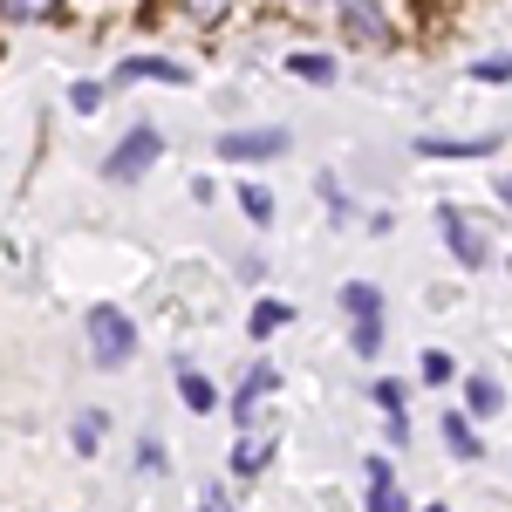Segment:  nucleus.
I'll list each match as a JSON object with an SVG mask.
<instances>
[{"instance_id":"nucleus-23","label":"nucleus","mask_w":512,"mask_h":512,"mask_svg":"<svg viewBox=\"0 0 512 512\" xmlns=\"http://www.w3.org/2000/svg\"><path fill=\"white\" fill-rule=\"evenodd\" d=\"M478 76H485V82H506L512 62H506V55H485V62H478Z\"/></svg>"},{"instance_id":"nucleus-16","label":"nucleus","mask_w":512,"mask_h":512,"mask_svg":"<svg viewBox=\"0 0 512 512\" xmlns=\"http://www.w3.org/2000/svg\"><path fill=\"white\" fill-rule=\"evenodd\" d=\"M287 321H294V308H287V301H260V308H253V335L267 342V335H274V328H287Z\"/></svg>"},{"instance_id":"nucleus-26","label":"nucleus","mask_w":512,"mask_h":512,"mask_svg":"<svg viewBox=\"0 0 512 512\" xmlns=\"http://www.w3.org/2000/svg\"><path fill=\"white\" fill-rule=\"evenodd\" d=\"M294 7H328V0H294Z\"/></svg>"},{"instance_id":"nucleus-25","label":"nucleus","mask_w":512,"mask_h":512,"mask_svg":"<svg viewBox=\"0 0 512 512\" xmlns=\"http://www.w3.org/2000/svg\"><path fill=\"white\" fill-rule=\"evenodd\" d=\"M205 512H233V506H226V499H219V492H212V499H205Z\"/></svg>"},{"instance_id":"nucleus-9","label":"nucleus","mask_w":512,"mask_h":512,"mask_svg":"<svg viewBox=\"0 0 512 512\" xmlns=\"http://www.w3.org/2000/svg\"><path fill=\"white\" fill-rule=\"evenodd\" d=\"M362 472H369V512H403V492H396L390 458H369Z\"/></svg>"},{"instance_id":"nucleus-19","label":"nucleus","mask_w":512,"mask_h":512,"mask_svg":"<svg viewBox=\"0 0 512 512\" xmlns=\"http://www.w3.org/2000/svg\"><path fill=\"white\" fill-rule=\"evenodd\" d=\"M96 103H103V82H76V89H69V110H76V117H89Z\"/></svg>"},{"instance_id":"nucleus-1","label":"nucleus","mask_w":512,"mask_h":512,"mask_svg":"<svg viewBox=\"0 0 512 512\" xmlns=\"http://www.w3.org/2000/svg\"><path fill=\"white\" fill-rule=\"evenodd\" d=\"M89 349H96V369H123L130 349H137V328L123 308H89Z\"/></svg>"},{"instance_id":"nucleus-7","label":"nucleus","mask_w":512,"mask_h":512,"mask_svg":"<svg viewBox=\"0 0 512 512\" xmlns=\"http://www.w3.org/2000/svg\"><path fill=\"white\" fill-rule=\"evenodd\" d=\"M274 390H280V369H274V362H253V376H246V390L233 396L239 424H253V417H260V403H267Z\"/></svg>"},{"instance_id":"nucleus-27","label":"nucleus","mask_w":512,"mask_h":512,"mask_svg":"<svg viewBox=\"0 0 512 512\" xmlns=\"http://www.w3.org/2000/svg\"><path fill=\"white\" fill-rule=\"evenodd\" d=\"M499 198H506V205H512V178H506V192H499Z\"/></svg>"},{"instance_id":"nucleus-22","label":"nucleus","mask_w":512,"mask_h":512,"mask_svg":"<svg viewBox=\"0 0 512 512\" xmlns=\"http://www.w3.org/2000/svg\"><path fill=\"white\" fill-rule=\"evenodd\" d=\"M226 7H233V0H185V14H192V21H219Z\"/></svg>"},{"instance_id":"nucleus-24","label":"nucleus","mask_w":512,"mask_h":512,"mask_svg":"<svg viewBox=\"0 0 512 512\" xmlns=\"http://www.w3.org/2000/svg\"><path fill=\"white\" fill-rule=\"evenodd\" d=\"M376 403H383V410H403V383H390V376H383V383H376Z\"/></svg>"},{"instance_id":"nucleus-28","label":"nucleus","mask_w":512,"mask_h":512,"mask_svg":"<svg viewBox=\"0 0 512 512\" xmlns=\"http://www.w3.org/2000/svg\"><path fill=\"white\" fill-rule=\"evenodd\" d=\"M431 512H451V506H431Z\"/></svg>"},{"instance_id":"nucleus-12","label":"nucleus","mask_w":512,"mask_h":512,"mask_svg":"<svg viewBox=\"0 0 512 512\" xmlns=\"http://www.w3.org/2000/svg\"><path fill=\"white\" fill-rule=\"evenodd\" d=\"M417 151H424V158H485L492 137H472V144H458V137H424Z\"/></svg>"},{"instance_id":"nucleus-2","label":"nucleus","mask_w":512,"mask_h":512,"mask_svg":"<svg viewBox=\"0 0 512 512\" xmlns=\"http://www.w3.org/2000/svg\"><path fill=\"white\" fill-rule=\"evenodd\" d=\"M342 308H349V321H355V355L369 362V355L383 349V294H376L369 280H349V287H342Z\"/></svg>"},{"instance_id":"nucleus-21","label":"nucleus","mask_w":512,"mask_h":512,"mask_svg":"<svg viewBox=\"0 0 512 512\" xmlns=\"http://www.w3.org/2000/svg\"><path fill=\"white\" fill-rule=\"evenodd\" d=\"M424 383H451V355L444 349H424Z\"/></svg>"},{"instance_id":"nucleus-11","label":"nucleus","mask_w":512,"mask_h":512,"mask_svg":"<svg viewBox=\"0 0 512 512\" xmlns=\"http://www.w3.org/2000/svg\"><path fill=\"white\" fill-rule=\"evenodd\" d=\"M499 410H506V390L492 376H472L465 383V417H499Z\"/></svg>"},{"instance_id":"nucleus-3","label":"nucleus","mask_w":512,"mask_h":512,"mask_svg":"<svg viewBox=\"0 0 512 512\" xmlns=\"http://www.w3.org/2000/svg\"><path fill=\"white\" fill-rule=\"evenodd\" d=\"M158 151H164V137H158V130H151V123H137V130L123 137L117 151L103 158V171H110L117 185H137V178H144V171L158 164Z\"/></svg>"},{"instance_id":"nucleus-4","label":"nucleus","mask_w":512,"mask_h":512,"mask_svg":"<svg viewBox=\"0 0 512 512\" xmlns=\"http://www.w3.org/2000/svg\"><path fill=\"white\" fill-rule=\"evenodd\" d=\"M328 7H335V21L349 28L355 48H383V41H390V14H383L376 0H328Z\"/></svg>"},{"instance_id":"nucleus-15","label":"nucleus","mask_w":512,"mask_h":512,"mask_svg":"<svg viewBox=\"0 0 512 512\" xmlns=\"http://www.w3.org/2000/svg\"><path fill=\"white\" fill-rule=\"evenodd\" d=\"M0 14H7V21H55L62 0H0Z\"/></svg>"},{"instance_id":"nucleus-10","label":"nucleus","mask_w":512,"mask_h":512,"mask_svg":"<svg viewBox=\"0 0 512 512\" xmlns=\"http://www.w3.org/2000/svg\"><path fill=\"white\" fill-rule=\"evenodd\" d=\"M267 458H274V437H267V431H246V437L233 444V472H239V478H253Z\"/></svg>"},{"instance_id":"nucleus-18","label":"nucleus","mask_w":512,"mask_h":512,"mask_svg":"<svg viewBox=\"0 0 512 512\" xmlns=\"http://www.w3.org/2000/svg\"><path fill=\"white\" fill-rule=\"evenodd\" d=\"M287 69H294L301 82H335V62H328V55H294Z\"/></svg>"},{"instance_id":"nucleus-20","label":"nucleus","mask_w":512,"mask_h":512,"mask_svg":"<svg viewBox=\"0 0 512 512\" xmlns=\"http://www.w3.org/2000/svg\"><path fill=\"white\" fill-rule=\"evenodd\" d=\"M96 444H103V410H89L76 424V451H96Z\"/></svg>"},{"instance_id":"nucleus-17","label":"nucleus","mask_w":512,"mask_h":512,"mask_svg":"<svg viewBox=\"0 0 512 512\" xmlns=\"http://www.w3.org/2000/svg\"><path fill=\"white\" fill-rule=\"evenodd\" d=\"M239 205H246V219H253V226H267V219H274V192H267V185H239Z\"/></svg>"},{"instance_id":"nucleus-5","label":"nucleus","mask_w":512,"mask_h":512,"mask_svg":"<svg viewBox=\"0 0 512 512\" xmlns=\"http://www.w3.org/2000/svg\"><path fill=\"white\" fill-rule=\"evenodd\" d=\"M287 144H294L287 130H226V137H219V158L226 164H260V158H280Z\"/></svg>"},{"instance_id":"nucleus-8","label":"nucleus","mask_w":512,"mask_h":512,"mask_svg":"<svg viewBox=\"0 0 512 512\" xmlns=\"http://www.w3.org/2000/svg\"><path fill=\"white\" fill-rule=\"evenodd\" d=\"M117 82H185V62H171V55H130L117 69Z\"/></svg>"},{"instance_id":"nucleus-6","label":"nucleus","mask_w":512,"mask_h":512,"mask_svg":"<svg viewBox=\"0 0 512 512\" xmlns=\"http://www.w3.org/2000/svg\"><path fill=\"white\" fill-rule=\"evenodd\" d=\"M437 226H444V246H451V253H458L465 267H478V260L492 253V239H485V226H478V219H465V212H451V205L437 212Z\"/></svg>"},{"instance_id":"nucleus-13","label":"nucleus","mask_w":512,"mask_h":512,"mask_svg":"<svg viewBox=\"0 0 512 512\" xmlns=\"http://www.w3.org/2000/svg\"><path fill=\"white\" fill-rule=\"evenodd\" d=\"M178 396H185V410H212V403H219V390H212L198 369H178Z\"/></svg>"},{"instance_id":"nucleus-14","label":"nucleus","mask_w":512,"mask_h":512,"mask_svg":"<svg viewBox=\"0 0 512 512\" xmlns=\"http://www.w3.org/2000/svg\"><path fill=\"white\" fill-rule=\"evenodd\" d=\"M444 444H451L458 458H478V431L465 424V410H451V417H444Z\"/></svg>"}]
</instances>
